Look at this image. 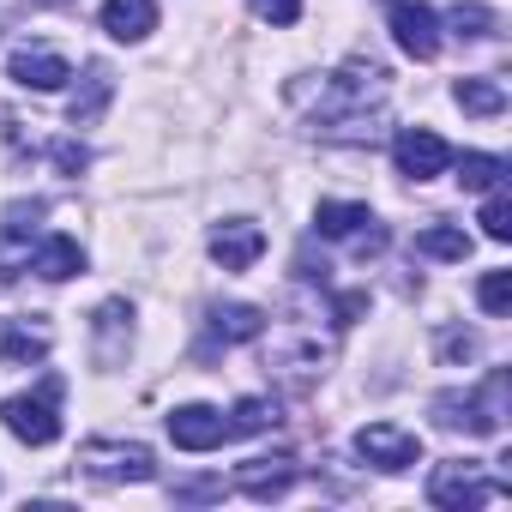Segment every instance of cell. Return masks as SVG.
<instances>
[{
	"label": "cell",
	"instance_id": "cell-1",
	"mask_svg": "<svg viewBox=\"0 0 512 512\" xmlns=\"http://www.w3.org/2000/svg\"><path fill=\"white\" fill-rule=\"evenodd\" d=\"M290 103L314 121V133L362 145V139L380 133L386 73H380L374 61H350V67H338V73H320V85H314V79H296V85H290Z\"/></svg>",
	"mask_w": 512,
	"mask_h": 512
},
{
	"label": "cell",
	"instance_id": "cell-2",
	"mask_svg": "<svg viewBox=\"0 0 512 512\" xmlns=\"http://www.w3.org/2000/svg\"><path fill=\"white\" fill-rule=\"evenodd\" d=\"M506 368H488V380L476 392H440L434 398V422L440 428H464V434H500L506 428Z\"/></svg>",
	"mask_w": 512,
	"mask_h": 512
},
{
	"label": "cell",
	"instance_id": "cell-3",
	"mask_svg": "<svg viewBox=\"0 0 512 512\" xmlns=\"http://www.w3.org/2000/svg\"><path fill=\"white\" fill-rule=\"evenodd\" d=\"M55 398H61V380L49 374V380H43V392H19V398H7L0 422H7V434H13V440H25V446H55V440H61Z\"/></svg>",
	"mask_w": 512,
	"mask_h": 512
},
{
	"label": "cell",
	"instance_id": "cell-4",
	"mask_svg": "<svg viewBox=\"0 0 512 512\" xmlns=\"http://www.w3.org/2000/svg\"><path fill=\"white\" fill-rule=\"evenodd\" d=\"M43 199H19L0 211V284H13L19 272H31V253H37V223H43Z\"/></svg>",
	"mask_w": 512,
	"mask_h": 512
},
{
	"label": "cell",
	"instance_id": "cell-5",
	"mask_svg": "<svg viewBox=\"0 0 512 512\" xmlns=\"http://www.w3.org/2000/svg\"><path fill=\"white\" fill-rule=\"evenodd\" d=\"M79 464L91 476H103V482H151L157 476V458L139 440H85L79 446Z\"/></svg>",
	"mask_w": 512,
	"mask_h": 512
},
{
	"label": "cell",
	"instance_id": "cell-6",
	"mask_svg": "<svg viewBox=\"0 0 512 512\" xmlns=\"http://www.w3.org/2000/svg\"><path fill=\"white\" fill-rule=\"evenodd\" d=\"M506 494H512V488L476 476V464H440L434 482H428V500H434V506H452V512H464V506H494V500H506Z\"/></svg>",
	"mask_w": 512,
	"mask_h": 512
},
{
	"label": "cell",
	"instance_id": "cell-7",
	"mask_svg": "<svg viewBox=\"0 0 512 512\" xmlns=\"http://www.w3.org/2000/svg\"><path fill=\"white\" fill-rule=\"evenodd\" d=\"M356 452L374 464V470H410V464H422V440L410 434V428H398V422H368L362 434H356Z\"/></svg>",
	"mask_w": 512,
	"mask_h": 512
},
{
	"label": "cell",
	"instance_id": "cell-8",
	"mask_svg": "<svg viewBox=\"0 0 512 512\" xmlns=\"http://www.w3.org/2000/svg\"><path fill=\"white\" fill-rule=\"evenodd\" d=\"M392 157H398V169H404L410 181H434V175H446L452 145H446L434 127H404V133L392 139Z\"/></svg>",
	"mask_w": 512,
	"mask_h": 512
},
{
	"label": "cell",
	"instance_id": "cell-9",
	"mask_svg": "<svg viewBox=\"0 0 512 512\" xmlns=\"http://www.w3.org/2000/svg\"><path fill=\"white\" fill-rule=\"evenodd\" d=\"M169 440L181 452H217L229 440V422L211 404H181V410H169Z\"/></svg>",
	"mask_w": 512,
	"mask_h": 512
},
{
	"label": "cell",
	"instance_id": "cell-10",
	"mask_svg": "<svg viewBox=\"0 0 512 512\" xmlns=\"http://www.w3.org/2000/svg\"><path fill=\"white\" fill-rule=\"evenodd\" d=\"M392 37L410 61H434L440 55V19L434 7H422V0H398L392 7Z\"/></svg>",
	"mask_w": 512,
	"mask_h": 512
},
{
	"label": "cell",
	"instance_id": "cell-11",
	"mask_svg": "<svg viewBox=\"0 0 512 512\" xmlns=\"http://www.w3.org/2000/svg\"><path fill=\"white\" fill-rule=\"evenodd\" d=\"M260 253H266V229H260V223L229 217V223L211 229V260H217L223 272H247L253 260H260Z\"/></svg>",
	"mask_w": 512,
	"mask_h": 512
},
{
	"label": "cell",
	"instance_id": "cell-12",
	"mask_svg": "<svg viewBox=\"0 0 512 512\" xmlns=\"http://www.w3.org/2000/svg\"><path fill=\"white\" fill-rule=\"evenodd\" d=\"M7 79H13V85H25V91H61V85L73 79V67H67L55 49H13Z\"/></svg>",
	"mask_w": 512,
	"mask_h": 512
},
{
	"label": "cell",
	"instance_id": "cell-13",
	"mask_svg": "<svg viewBox=\"0 0 512 512\" xmlns=\"http://www.w3.org/2000/svg\"><path fill=\"white\" fill-rule=\"evenodd\" d=\"M290 482H296V464L290 458H247L235 470V488L247 500H278V494H290Z\"/></svg>",
	"mask_w": 512,
	"mask_h": 512
},
{
	"label": "cell",
	"instance_id": "cell-14",
	"mask_svg": "<svg viewBox=\"0 0 512 512\" xmlns=\"http://www.w3.org/2000/svg\"><path fill=\"white\" fill-rule=\"evenodd\" d=\"M103 31L115 43H145L157 31V0H103Z\"/></svg>",
	"mask_w": 512,
	"mask_h": 512
},
{
	"label": "cell",
	"instance_id": "cell-15",
	"mask_svg": "<svg viewBox=\"0 0 512 512\" xmlns=\"http://www.w3.org/2000/svg\"><path fill=\"white\" fill-rule=\"evenodd\" d=\"M49 356V326L43 320H0V362H43Z\"/></svg>",
	"mask_w": 512,
	"mask_h": 512
},
{
	"label": "cell",
	"instance_id": "cell-16",
	"mask_svg": "<svg viewBox=\"0 0 512 512\" xmlns=\"http://www.w3.org/2000/svg\"><path fill=\"white\" fill-rule=\"evenodd\" d=\"M31 272L49 278V284H67V278L85 272V253H79L73 235H49V241H37V253H31Z\"/></svg>",
	"mask_w": 512,
	"mask_h": 512
},
{
	"label": "cell",
	"instance_id": "cell-17",
	"mask_svg": "<svg viewBox=\"0 0 512 512\" xmlns=\"http://www.w3.org/2000/svg\"><path fill=\"white\" fill-rule=\"evenodd\" d=\"M109 97H115V73H109L103 61H91V67H85V91L67 103V121H73V127H97L103 109H109Z\"/></svg>",
	"mask_w": 512,
	"mask_h": 512
},
{
	"label": "cell",
	"instance_id": "cell-18",
	"mask_svg": "<svg viewBox=\"0 0 512 512\" xmlns=\"http://www.w3.org/2000/svg\"><path fill=\"white\" fill-rule=\"evenodd\" d=\"M266 332V314L247 308V302H229V308H211V338L217 344H253Z\"/></svg>",
	"mask_w": 512,
	"mask_h": 512
},
{
	"label": "cell",
	"instance_id": "cell-19",
	"mask_svg": "<svg viewBox=\"0 0 512 512\" xmlns=\"http://www.w3.org/2000/svg\"><path fill=\"white\" fill-rule=\"evenodd\" d=\"M368 223H374L368 205H350V199H320V211H314V229L332 235V241H350V235H362Z\"/></svg>",
	"mask_w": 512,
	"mask_h": 512
},
{
	"label": "cell",
	"instance_id": "cell-20",
	"mask_svg": "<svg viewBox=\"0 0 512 512\" xmlns=\"http://www.w3.org/2000/svg\"><path fill=\"white\" fill-rule=\"evenodd\" d=\"M452 103L464 115H500L506 109V91H500V79H458L452 85Z\"/></svg>",
	"mask_w": 512,
	"mask_h": 512
},
{
	"label": "cell",
	"instance_id": "cell-21",
	"mask_svg": "<svg viewBox=\"0 0 512 512\" xmlns=\"http://www.w3.org/2000/svg\"><path fill=\"white\" fill-rule=\"evenodd\" d=\"M416 253H428V260H470V235L458 223H434L416 235Z\"/></svg>",
	"mask_w": 512,
	"mask_h": 512
},
{
	"label": "cell",
	"instance_id": "cell-22",
	"mask_svg": "<svg viewBox=\"0 0 512 512\" xmlns=\"http://www.w3.org/2000/svg\"><path fill=\"white\" fill-rule=\"evenodd\" d=\"M223 422H229V440H241V434H266V428L278 422V404H272V398H241Z\"/></svg>",
	"mask_w": 512,
	"mask_h": 512
},
{
	"label": "cell",
	"instance_id": "cell-23",
	"mask_svg": "<svg viewBox=\"0 0 512 512\" xmlns=\"http://www.w3.org/2000/svg\"><path fill=\"white\" fill-rule=\"evenodd\" d=\"M500 175H506V157H488V151H464V157H458V181H464L470 193L500 187Z\"/></svg>",
	"mask_w": 512,
	"mask_h": 512
},
{
	"label": "cell",
	"instance_id": "cell-24",
	"mask_svg": "<svg viewBox=\"0 0 512 512\" xmlns=\"http://www.w3.org/2000/svg\"><path fill=\"white\" fill-rule=\"evenodd\" d=\"M482 235H488V241H512V199H506V187H488V205H482Z\"/></svg>",
	"mask_w": 512,
	"mask_h": 512
},
{
	"label": "cell",
	"instance_id": "cell-25",
	"mask_svg": "<svg viewBox=\"0 0 512 512\" xmlns=\"http://www.w3.org/2000/svg\"><path fill=\"white\" fill-rule=\"evenodd\" d=\"M476 302H482L488 314H506V308H512V272H488V278L476 284Z\"/></svg>",
	"mask_w": 512,
	"mask_h": 512
},
{
	"label": "cell",
	"instance_id": "cell-26",
	"mask_svg": "<svg viewBox=\"0 0 512 512\" xmlns=\"http://www.w3.org/2000/svg\"><path fill=\"white\" fill-rule=\"evenodd\" d=\"M452 31L458 37H488L494 31V13L488 7H452Z\"/></svg>",
	"mask_w": 512,
	"mask_h": 512
},
{
	"label": "cell",
	"instance_id": "cell-27",
	"mask_svg": "<svg viewBox=\"0 0 512 512\" xmlns=\"http://www.w3.org/2000/svg\"><path fill=\"white\" fill-rule=\"evenodd\" d=\"M253 13H260L266 25H296L302 19V0H247Z\"/></svg>",
	"mask_w": 512,
	"mask_h": 512
},
{
	"label": "cell",
	"instance_id": "cell-28",
	"mask_svg": "<svg viewBox=\"0 0 512 512\" xmlns=\"http://www.w3.org/2000/svg\"><path fill=\"white\" fill-rule=\"evenodd\" d=\"M49 157H55V169H61V175H79V169H85V163H91V151H85V145H79V139H61V145H55V151H49Z\"/></svg>",
	"mask_w": 512,
	"mask_h": 512
},
{
	"label": "cell",
	"instance_id": "cell-29",
	"mask_svg": "<svg viewBox=\"0 0 512 512\" xmlns=\"http://www.w3.org/2000/svg\"><path fill=\"white\" fill-rule=\"evenodd\" d=\"M181 500H217L223 494V482H187V488H175Z\"/></svg>",
	"mask_w": 512,
	"mask_h": 512
},
{
	"label": "cell",
	"instance_id": "cell-30",
	"mask_svg": "<svg viewBox=\"0 0 512 512\" xmlns=\"http://www.w3.org/2000/svg\"><path fill=\"white\" fill-rule=\"evenodd\" d=\"M446 356H452V362H458V356H476V338H470V332H452V338H446Z\"/></svg>",
	"mask_w": 512,
	"mask_h": 512
},
{
	"label": "cell",
	"instance_id": "cell-31",
	"mask_svg": "<svg viewBox=\"0 0 512 512\" xmlns=\"http://www.w3.org/2000/svg\"><path fill=\"white\" fill-rule=\"evenodd\" d=\"M37 7H67V0H37Z\"/></svg>",
	"mask_w": 512,
	"mask_h": 512
}]
</instances>
